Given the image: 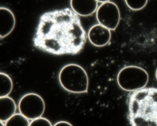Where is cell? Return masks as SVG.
I'll use <instances>...</instances> for the list:
<instances>
[{
    "label": "cell",
    "instance_id": "14",
    "mask_svg": "<svg viewBox=\"0 0 157 126\" xmlns=\"http://www.w3.org/2000/svg\"><path fill=\"white\" fill-rule=\"evenodd\" d=\"M52 123H50L49 120H48L47 118H43V117H39L36 118V119L32 120V121L30 122L29 126H51Z\"/></svg>",
    "mask_w": 157,
    "mask_h": 126
},
{
    "label": "cell",
    "instance_id": "11",
    "mask_svg": "<svg viewBox=\"0 0 157 126\" xmlns=\"http://www.w3.org/2000/svg\"><path fill=\"white\" fill-rule=\"evenodd\" d=\"M0 97L9 96L13 90V81L9 76L4 72H0Z\"/></svg>",
    "mask_w": 157,
    "mask_h": 126
},
{
    "label": "cell",
    "instance_id": "7",
    "mask_svg": "<svg viewBox=\"0 0 157 126\" xmlns=\"http://www.w3.org/2000/svg\"><path fill=\"white\" fill-rule=\"evenodd\" d=\"M87 38L93 46L103 47L109 44L111 39L110 30L99 24L94 25L89 30Z\"/></svg>",
    "mask_w": 157,
    "mask_h": 126
},
{
    "label": "cell",
    "instance_id": "16",
    "mask_svg": "<svg viewBox=\"0 0 157 126\" xmlns=\"http://www.w3.org/2000/svg\"><path fill=\"white\" fill-rule=\"evenodd\" d=\"M155 76H156V80H157V69H156V74H155Z\"/></svg>",
    "mask_w": 157,
    "mask_h": 126
},
{
    "label": "cell",
    "instance_id": "5",
    "mask_svg": "<svg viewBox=\"0 0 157 126\" xmlns=\"http://www.w3.org/2000/svg\"><path fill=\"white\" fill-rule=\"evenodd\" d=\"M18 109L29 120L42 116L45 112V104L44 99L36 93H27L19 101Z\"/></svg>",
    "mask_w": 157,
    "mask_h": 126
},
{
    "label": "cell",
    "instance_id": "12",
    "mask_svg": "<svg viewBox=\"0 0 157 126\" xmlns=\"http://www.w3.org/2000/svg\"><path fill=\"white\" fill-rule=\"evenodd\" d=\"M29 120L21 113H15L9 119L4 123L6 126H29Z\"/></svg>",
    "mask_w": 157,
    "mask_h": 126
},
{
    "label": "cell",
    "instance_id": "8",
    "mask_svg": "<svg viewBox=\"0 0 157 126\" xmlns=\"http://www.w3.org/2000/svg\"><path fill=\"white\" fill-rule=\"evenodd\" d=\"M0 16H1V30H0V39L4 38L11 33L16 26V18L11 10L6 7H0Z\"/></svg>",
    "mask_w": 157,
    "mask_h": 126
},
{
    "label": "cell",
    "instance_id": "2",
    "mask_svg": "<svg viewBox=\"0 0 157 126\" xmlns=\"http://www.w3.org/2000/svg\"><path fill=\"white\" fill-rule=\"evenodd\" d=\"M128 120L132 126H157V88L135 90L128 97Z\"/></svg>",
    "mask_w": 157,
    "mask_h": 126
},
{
    "label": "cell",
    "instance_id": "15",
    "mask_svg": "<svg viewBox=\"0 0 157 126\" xmlns=\"http://www.w3.org/2000/svg\"><path fill=\"white\" fill-rule=\"evenodd\" d=\"M54 126H72L73 125L71 124L70 123L67 122V121H59L55 123V125H53Z\"/></svg>",
    "mask_w": 157,
    "mask_h": 126
},
{
    "label": "cell",
    "instance_id": "4",
    "mask_svg": "<svg viewBox=\"0 0 157 126\" xmlns=\"http://www.w3.org/2000/svg\"><path fill=\"white\" fill-rule=\"evenodd\" d=\"M117 84L125 91L133 92L145 88L149 81V75L145 69L138 66H127L119 72Z\"/></svg>",
    "mask_w": 157,
    "mask_h": 126
},
{
    "label": "cell",
    "instance_id": "13",
    "mask_svg": "<svg viewBox=\"0 0 157 126\" xmlns=\"http://www.w3.org/2000/svg\"><path fill=\"white\" fill-rule=\"evenodd\" d=\"M126 4L133 11H140L144 9L147 4V0H126Z\"/></svg>",
    "mask_w": 157,
    "mask_h": 126
},
{
    "label": "cell",
    "instance_id": "3",
    "mask_svg": "<svg viewBox=\"0 0 157 126\" xmlns=\"http://www.w3.org/2000/svg\"><path fill=\"white\" fill-rule=\"evenodd\" d=\"M59 82L62 88L71 93H86L88 90L89 79L87 72L80 65L69 64L61 69Z\"/></svg>",
    "mask_w": 157,
    "mask_h": 126
},
{
    "label": "cell",
    "instance_id": "6",
    "mask_svg": "<svg viewBox=\"0 0 157 126\" xmlns=\"http://www.w3.org/2000/svg\"><path fill=\"white\" fill-rule=\"evenodd\" d=\"M96 17L98 24L115 31L120 21V9L114 2L107 1L98 7Z\"/></svg>",
    "mask_w": 157,
    "mask_h": 126
},
{
    "label": "cell",
    "instance_id": "1",
    "mask_svg": "<svg viewBox=\"0 0 157 126\" xmlns=\"http://www.w3.org/2000/svg\"><path fill=\"white\" fill-rule=\"evenodd\" d=\"M87 39L79 16L69 8L45 12L40 16L33 45L55 55H76Z\"/></svg>",
    "mask_w": 157,
    "mask_h": 126
},
{
    "label": "cell",
    "instance_id": "10",
    "mask_svg": "<svg viewBox=\"0 0 157 126\" xmlns=\"http://www.w3.org/2000/svg\"><path fill=\"white\" fill-rule=\"evenodd\" d=\"M0 103H1L0 122L2 125H4V123L16 113L17 107L15 101L9 96L0 97Z\"/></svg>",
    "mask_w": 157,
    "mask_h": 126
},
{
    "label": "cell",
    "instance_id": "9",
    "mask_svg": "<svg viewBox=\"0 0 157 126\" xmlns=\"http://www.w3.org/2000/svg\"><path fill=\"white\" fill-rule=\"evenodd\" d=\"M71 9L75 14L80 16L87 17L92 16L97 12L98 9V1H81V0H71L70 1Z\"/></svg>",
    "mask_w": 157,
    "mask_h": 126
}]
</instances>
